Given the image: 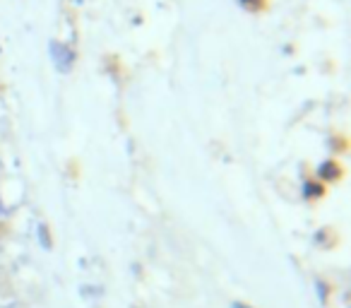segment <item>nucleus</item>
I'll use <instances>...</instances> for the list:
<instances>
[]
</instances>
